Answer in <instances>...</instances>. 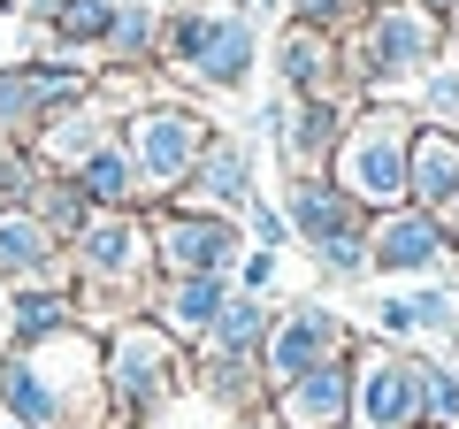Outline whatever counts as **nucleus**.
<instances>
[{"label": "nucleus", "mask_w": 459, "mask_h": 429, "mask_svg": "<svg viewBox=\"0 0 459 429\" xmlns=\"http://www.w3.org/2000/svg\"><path fill=\"white\" fill-rule=\"evenodd\" d=\"M444 47H452L444 16H429L421 0H391V8H368V16L337 39V62H344V84L360 100H391V92H413V77H421Z\"/></svg>", "instance_id": "1"}, {"label": "nucleus", "mask_w": 459, "mask_h": 429, "mask_svg": "<svg viewBox=\"0 0 459 429\" xmlns=\"http://www.w3.org/2000/svg\"><path fill=\"white\" fill-rule=\"evenodd\" d=\"M406 146H413V108L406 100H360L344 123L337 153H329V184L344 199H360L368 214L406 207Z\"/></svg>", "instance_id": "2"}, {"label": "nucleus", "mask_w": 459, "mask_h": 429, "mask_svg": "<svg viewBox=\"0 0 459 429\" xmlns=\"http://www.w3.org/2000/svg\"><path fill=\"white\" fill-rule=\"evenodd\" d=\"M161 62L177 77L207 84V92H238L253 77V62H261V31L238 8H222V16H207V8H169L161 16Z\"/></svg>", "instance_id": "3"}, {"label": "nucleus", "mask_w": 459, "mask_h": 429, "mask_svg": "<svg viewBox=\"0 0 459 429\" xmlns=\"http://www.w3.org/2000/svg\"><path fill=\"white\" fill-rule=\"evenodd\" d=\"M115 138H123V153L138 169V199H177L192 184V169H199L214 131L184 100H146V108H131V116L115 123Z\"/></svg>", "instance_id": "4"}, {"label": "nucleus", "mask_w": 459, "mask_h": 429, "mask_svg": "<svg viewBox=\"0 0 459 429\" xmlns=\"http://www.w3.org/2000/svg\"><path fill=\"white\" fill-rule=\"evenodd\" d=\"M459 261L452 246V223L429 207H383L376 223H368V268H383V276H444V268Z\"/></svg>", "instance_id": "5"}, {"label": "nucleus", "mask_w": 459, "mask_h": 429, "mask_svg": "<svg viewBox=\"0 0 459 429\" xmlns=\"http://www.w3.org/2000/svg\"><path fill=\"white\" fill-rule=\"evenodd\" d=\"M153 253L169 261V276H207L246 253V231H238V214L177 199V207H153Z\"/></svg>", "instance_id": "6"}, {"label": "nucleus", "mask_w": 459, "mask_h": 429, "mask_svg": "<svg viewBox=\"0 0 459 429\" xmlns=\"http://www.w3.org/2000/svg\"><path fill=\"white\" fill-rule=\"evenodd\" d=\"M352 407L368 429H421V361L406 353H368L352 376Z\"/></svg>", "instance_id": "7"}, {"label": "nucleus", "mask_w": 459, "mask_h": 429, "mask_svg": "<svg viewBox=\"0 0 459 429\" xmlns=\"http://www.w3.org/2000/svg\"><path fill=\"white\" fill-rule=\"evenodd\" d=\"M283 223H291V238H307V246H329V238L368 231L376 214H368L360 199H344L337 184H329V169H291V184H283Z\"/></svg>", "instance_id": "8"}, {"label": "nucleus", "mask_w": 459, "mask_h": 429, "mask_svg": "<svg viewBox=\"0 0 459 429\" xmlns=\"http://www.w3.org/2000/svg\"><path fill=\"white\" fill-rule=\"evenodd\" d=\"M69 253H77V268H84V276H100V284H123L131 268H146L153 231L138 223L131 207H100L92 223L77 231V246H69Z\"/></svg>", "instance_id": "9"}, {"label": "nucleus", "mask_w": 459, "mask_h": 429, "mask_svg": "<svg viewBox=\"0 0 459 429\" xmlns=\"http://www.w3.org/2000/svg\"><path fill=\"white\" fill-rule=\"evenodd\" d=\"M329 361H344V322L329 307H291L276 330H268V368H276L283 383L314 376V368H329Z\"/></svg>", "instance_id": "10"}, {"label": "nucleus", "mask_w": 459, "mask_h": 429, "mask_svg": "<svg viewBox=\"0 0 459 429\" xmlns=\"http://www.w3.org/2000/svg\"><path fill=\"white\" fill-rule=\"evenodd\" d=\"M406 199L452 223V207H459V131H444V123H413V146H406Z\"/></svg>", "instance_id": "11"}, {"label": "nucleus", "mask_w": 459, "mask_h": 429, "mask_svg": "<svg viewBox=\"0 0 459 429\" xmlns=\"http://www.w3.org/2000/svg\"><path fill=\"white\" fill-rule=\"evenodd\" d=\"M177 199H192V207H214V214H246V207H253V153L238 146V138L214 131V138H207V153H199V169H192V184H184Z\"/></svg>", "instance_id": "12"}, {"label": "nucleus", "mask_w": 459, "mask_h": 429, "mask_svg": "<svg viewBox=\"0 0 459 429\" xmlns=\"http://www.w3.org/2000/svg\"><path fill=\"white\" fill-rule=\"evenodd\" d=\"M344 123H352V100H344V84H329V92H299V100H291V131H283L291 169H329V153H337Z\"/></svg>", "instance_id": "13"}, {"label": "nucleus", "mask_w": 459, "mask_h": 429, "mask_svg": "<svg viewBox=\"0 0 459 429\" xmlns=\"http://www.w3.org/2000/svg\"><path fill=\"white\" fill-rule=\"evenodd\" d=\"M62 268V238L39 223L31 207H0V284H54Z\"/></svg>", "instance_id": "14"}, {"label": "nucleus", "mask_w": 459, "mask_h": 429, "mask_svg": "<svg viewBox=\"0 0 459 429\" xmlns=\"http://www.w3.org/2000/svg\"><path fill=\"white\" fill-rule=\"evenodd\" d=\"M108 376H115V391L131 398V407H153V398L169 391V337L161 330H123L108 346Z\"/></svg>", "instance_id": "15"}, {"label": "nucleus", "mask_w": 459, "mask_h": 429, "mask_svg": "<svg viewBox=\"0 0 459 429\" xmlns=\"http://www.w3.org/2000/svg\"><path fill=\"white\" fill-rule=\"evenodd\" d=\"M276 77L283 92H329V84H344V62H337V39L314 31V23H291V31L276 39Z\"/></svg>", "instance_id": "16"}, {"label": "nucleus", "mask_w": 459, "mask_h": 429, "mask_svg": "<svg viewBox=\"0 0 459 429\" xmlns=\"http://www.w3.org/2000/svg\"><path fill=\"white\" fill-rule=\"evenodd\" d=\"M283 407H291V429H337L344 414H352V368L329 361V368H314V376L283 383Z\"/></svg>", "instance_id": "17"}, {"label": "nucleus", "mask_w": 459, "mask_h": 429, "mask_svg": "<svg viewBox=\"0 0 459 429\" xmlns=\"http://www.w3.org/2000/svg\"><path fill=\"white\" fill-rule=\"evenodd\" d=\"M222 307H230V268H207V276H169V299H161L169 330L207 337L214 322H222Z\"/></svg>", "instance_id": "18"}, {"label": "nucleus", "mask_w": 459, "mask_h": 429, "mask_svg": "<svg viewBox=\"0 0 459 429\" xmlns=\"http://www.w3.org/2000/svg\"><path fill=\"white\" fill-rule=\"evenodd\" d=\"M376 322H383L391 337H444V330H459V292H444V284L398 292V299H383Z\"/></svg>", "instance_id": "19"}, {"label": "nucleus", "mask_w": 459, "mask_h": 429, "mask_svg": "<svg viewBox=\"0 0 459 429\" xmlns=\"http://www.w3.org/2000/svg\"><path fill=\"white\" fill-rule=\"evenodd\" d=\"M100 54H108L115 69H138L161 54V8H146V0H115L108 16V39H100Z\"/></svg>", "instance_id": "20"}, {"label": "nucleus", "mask_w": 459, "mask_h": 429, "mask_svg": "<svg viewBox=\"0 0 459 429\" xmlns=\"http://www.w3.org/2000/svg\"><path fill=\"white\" fill-rule=\"evenodd\" d=\"M69 177H77V192L92 199V207H138V169H131V153H123V138H108V146H100L92 162H77Z\"/></svg>", "instance_id": "21"}, {"label": "nucleus", "mask_w": 459, "mask_h": 429, "mask_svg": "<svg viewBox=\"0 0 459 429\" xmlns=\"http://www.w3.org/2000/svg\"><path fill=\"white\" fill-rule=\"evenodd\" d=\"M406 108H413V123H444V131H459V39L421 69V77H413Z\"/></svg>", "instance_id": "22"}, {"label": "nucleus", "mask_w": 459, "mask_h": 429, "mask_svg": "<svg viewBox=\"0 0 459 429\" xmlns=\"http://www.w3.org/2000/svg\"><path fill=\"white\" fill-rule=\"evenodd\" d=\"M268 330H276V314L261 307V292H230V307H222V322H214V346L222 353H253V346H268Z\"/></svg>", "instance_id": "23"}, {"label": "nucleus", "mask_w": 459, "mask_h": 429, "mask_svg": "<svg viewBox=\"0 0 459 429\" xmlns=\"http://www.w3.org/2000/svg\"><path fill=\"white\" fill-rule=\"evenodd\" d=\"M69 322H77V299L62 284H23L16 292V330L23 337H62Z\"/></svg>", "instance_id": "24"}, {"label": "nucleus", "mask_w": 459, "mask_h": 429, "mask_svg": "<svg viewBox=\"0 0 459 429\" xmlns=\"http://www.w3.org/2000/svg\"><path fill=\"white\" fill-rule=\"evenodd\" d=\"M0 398H8L23 422H54V414H62V398L39 383V368L23 361V353H8V361H0Z\"/></svg>", "instance_id": "25"}, {"label": "nucleus", "mask_w": 459, "mask_h": 429, "mask_svg": "<svg viewBox=\"0 0 459 429\" xmlns=\"http://www.w3.org/2000/svg\"><path fill=\"white\" fill-rule=\"evenodd\" d=\"M108 16H115V0H54V16L39 23V31H54V39H69V47H100L108 39Z\"/></svg>", "instance_id": "26"}, {"label": "nucleus", "mask_w": 459, "mask_h": 429, "mask_svg": "<svg viewBox=\"0 0 459 429\" xmlns=\"http://www.w3.org/2000/svg\"><path fill=\"white\" fill-rule=\"evenodd\" d=\"M39 184H47L39 146H31V138H0V199H8V207H31Z\"/></svg>", "instance_id": "27"}, {"label": "nucleus", "mask_w": 459, "mask_h": 429, "mask_svg": "<svg viewBox=\"0 0 459 429\" xmlns=\"http://www.w3.org/2000/svg\"><path fill=\"white\" fill-rule=\"evenodd\" d=\"M314 268H322V276H337V284L368 276V231H352V238H329V246H314Z\"/></svg>", "instance_id": "28"}, {"label": "nucleus", "mask_w": 459, "mask_h": 429, "mask_svg": "<svg viewBox=\"0 0 459 429\" xmlns=\"http://www.w3.org/2000/svg\"><path fill=\"white\" fill-rule=\"evenodd\" d=\"M360 16H368L360 0H291V23H314V31H329V39H344Z\"/></svg>", "instance_id": "29"}, {"label": "nucleus", "mask_w": 459, "mask_h": 429, "mask_svg": "<svg viewBox=\"0 0 459 429\" xmlns=\"http://www.w3.org/2000/svg\"><path fill=\"white\" fill-rule=\"evenodd\" d=\"M246 223H253V238H261L268 253H276L283 238H291V223H283V207H261V199H253V207H246Z\"/></svg>", "instance_id": "30"}, {"label": "nucleus", "mask_w": 459, "mask_h": 429, "mask_svg": "<svg viewBox=\"0 0 459 429\" xmlns=\"http://www.w3.org/2000/svg\"><path fill=\"white\" fill-rule=\"evenodd\" d=\"M238 284H246V292H268V284H276V253H238Z\"/></svg>", "instance_id": "31"}, {"label": "nucleus", "mask_w": 459, "mask_h": 429, "mask_svg": "<svg viewBox=\"0 0 459 429\" xmlns=\"http://www.w3.org/2000/svg\"><path fill=\"white\" fill-rule=\"evenodd\" d=\"M238 16H276V0H230Z\"/></svg>", "instance_id": "32"}, {"label": "nucleus", "mask_w": 459, "mask_h": 429, "mask_svg": "<svg viewBox=\"0 0 459 429\" xmlns=\"http://www.w3.org/2000/svg\"><path fill=\"white\" fill-rule=\"evenodd\" d=\"M421 8H429V16H444V23L459 16V0H421Z\"/></svg>", "instance_id": "33"}, {"label": "nucleus", "mask_w": 459, "mask_h": 429, "mask_svg": "<svg viewBox=\"0 0 459 429\" xmlns=\"http://www.w3.org/2000/svg\"><path fill=\"white\" fill-rule=\"evenodd\" d=\"M8 16H16V0H0V23H8Z\"/></svg>", "instance_id": "34"}, {"label": "nucleus", "mask_w": 459, "mask_h": 429, "mask_svg": "<svg viewBox=\"0 0 459 429\" xmlns=\"http://www.w3.org/2000/svg\"><path fill=\"white\" fill-rule=\"evenodd\" d=\"M452 246H459V207H452Z\"/></svg>", "instance_id": "35"}, {"label": "nucleus", "mask_w": 459, "mask_h": 429, "mask_svg": "<svg viewBox=\"0 0 459 429\" xmlns=\"http://www.w3.org/2000/svg\"><path fill=\"white\" fill-rule=\"evenodd\" d=\"M360 8H391V0H360Z\"/></svg>", "instance_id": "36"}, {"label": "nucleus", "mask_w": 459, "mask_h": 429, "mask_svg": "<svg viewBox=\"0 0 459 429\" xmlns=\"http://www.w3.org/2000/svg\"><path fill=\"white\" fill-rule=\"evenodd\" d=\"M0 207H8V199H0Z\"/></svg>", "instance_id": "37"}]
</instances>
